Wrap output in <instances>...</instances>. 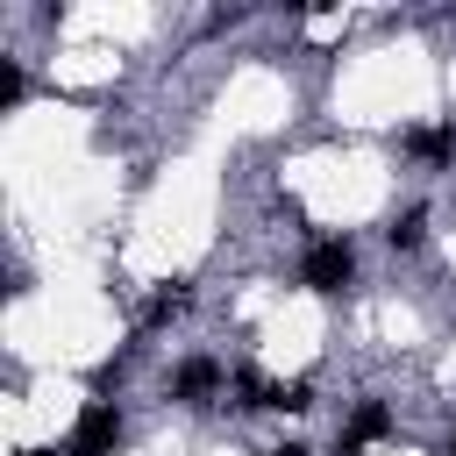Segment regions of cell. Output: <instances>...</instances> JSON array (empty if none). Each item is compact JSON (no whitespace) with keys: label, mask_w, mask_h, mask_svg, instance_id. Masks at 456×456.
<instances>
[{"label":"cell","mask_w":456,"mask_h":456,"mask_svg":"<svg viewBox=\"0 0 456 456\" xmlns=\"http://www.w3.org/2000/svg\"><path fill=\"white\" fill-rule=\"evenodd\" d=\"M271 456H306V449H299V442H285V449H271Z\"/></svg>","instance_id":"3"},{"label":"cell","mask_w":456,"mask_h":456,"mask_svg":"<svg viewBox=\"0 0 456 456\" xmlns=\"http://www.w3.org/2000/svg\"><path fill=\"white\" fill-rule=\"evenodd\" d=\"M114 442H121V413L114 406H86L57 456H114Z\"/></svg>","instance_id":"1"},{"label":"cell","mask_w":456,"mask_h":456,"mask_svg":"<svg viewBox=\"0 0 456 456\" xmlns=\"http://www.w3.org/2000/svg\"><path fill=\"white\" fill-rule=\"evenodd\" d=\"M349 278H356V249H349V242H321V249L306 256V285H314V292H342Z\"/></svg>","instance_id":"2"},{"label":"cell","mask_w":456,"mask_h":456,"mask_svg":"<svg viewBox=\"0 0 456 456\" xmlns=\"http://www.w3.org/2000/svg\"><path fill=\"white\" fill-rule=\"evenodd\" d=\"M449 456H456V435H449Z\"/></svg>","instance_id":"4"}]
</instances>
